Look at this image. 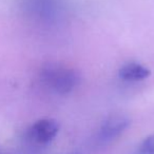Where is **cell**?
Instances as JSON below:
<instances>
[{
	"label": "cell",
	"instance_id": "7a4b0ae2",
	"mask_svg": "<svg viewBox=\"0 0 154 154\" xmlns=\"http://www.w3.org/2000/svg\"><path fill=\"white\" fill-rule=\"evenodd\" d=\"M59 131V125L55 119L42 118L35 122L26 131V139L35 146H45L50 143Z\"/></svg>",
	"mask_w": 154,
	"mask_h": 154
},
{
	"label": "cell",
	"instance_id": "52a82bcc",
	"mask_svg": "<svg viewBox=\"0 0 154 154\" xmlns=\"http://www.w3.org/2000/svg\"><path fill=\"white\" fill-rule=\"evenodd\" d=\"M0 154H2V153H1V151H0Z\"/></svg>",
	"mask_w": 154,
	"mask_h": 154
},
{
	"label": "cell",
	"instance_id": "277c9868",
	"mask_svg": "<svg viewBox=\"0 0 154 154\" xmlns=\"http://www.w3.org/2000/svg\"><path fill=\"white\" fill-rule=\"evenodd\" d=\"M118 74L127 82H140L150 76V70L138 62H128L119 69Z\"/></svg>",
	"mask_w": 154,
	"mask_h": 154
},
{
	"label": "cell",
	"instance_id": "5b68a950",
	"mask_svg": "<svg viewBox=\"0 0 154 154\" xmlns=\"http://www.w3.org/2000/svg\"><path fill=\"white\" fill-rule=\"evenodd\" d=\"M134 154H154V134L146 137L139 143Z\"/></svg>",
	"mask_w": 154,
	"mask_h": 154
},
{
	"label": "cell",
	"instance_id": "6da1fadb",
	"mask_svg": "<svg viewBox=\"0 0 154 154\" xmlns=\"http://www.w3.org/2000/svg\"><path fill=\"white\" fill-rule=\"evenodd\" d=\"M41 82L60 95L71 93L79 82V75L74 69L58 63H47L40 71Z\"/></svg>",
	"mask_w": 154,
	"mask_h": 154
},
{
	"label": "cell",
	"instance_id": "3957f363",
	"mask_svg": "<svg viewBox=\"0 0 154 154\" xmlns=\"http://www.w3.org/2000/svg\"><path fill=\"white\" fill-rule=\"evenodd\" d=\"M130 125V119L122 114H114L103 122L97 134V140L100 143H108L117 138Z\"/></svg>",
	"mask_w": 154,
	"mask_h": 154
},
{
	"label": "cell",
	"instance_id": "8992f818",
	"mask_svg": "<svg viewBox=\"0 0 154 154\" xmlns=\"http://www.w3.org/2000/svg\"><path fill=\"white\" fill-rule=\"evenodd\" d=\"M68 154H80L79 152H71V153H68Z\"/></svg>",
	"mask_w": 154,
	"mask_h": 154
}]
</instances>
